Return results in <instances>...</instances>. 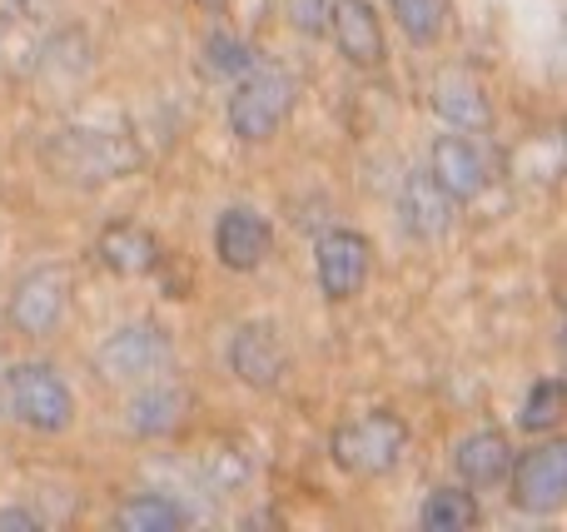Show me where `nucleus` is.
<instances>
[{"label":"nucleus","instance_id":"9","mask_svg":"<svg viewBox=\"0 0 567 532\" xmlns=\"http://www.w3.org/2000/svg\"><path fill=\"white\" fill-rule=\"evenodd\" d=\"M289 368V348H284L279 328L255 319V324H239L229 338V374L249 388H275Z\"/></svg>","mask_w":567,"mask_h":532},{"label":"nucleus","instance_id":"23","mask_svg":"<svg viewBox=\"0 0 567 532\" xmlns=\"http://www.w3.org/2000/svg\"><path fill=\"white\" fill-rule=\"evenodd\" d=\"M249 65H259L255 50L235 35H205V45H199V70L209 80H239Z\"/></svg>","mask_w":567,"mask_h":532},{"label":"nucleus","instance_id":"13","mask_svg":"<svg viewBox=\"0 0 567 532\" xmlns=\"http://www.w3.org/2000/svg\"><path fill=\"white\" fill-rule=\"evenodd\" d=\"M329 30H333V45L349 65L359 70H379L389 45H383V25H379V10L369 0H333L329 10Z\"/></svg>","mask_w":567,"mask_h":532},{"label":"nucleus","instance_id":"24","mask_svg":"<svg viewBox=\"0 0 567 532\" xmlns=\"http://www.w3.org/2000/svg\"><path fill=\"white\" fill-rule=\"evenodd\" d=\"M329 10L333 0H289V25L299 35H323L329 30Z\"/></svg>","mask_w":567,"mask_h":532},{"label":"nucleus","instance_id":"27","mask_svg":"<svg viewBox=\"0 0 567 532\" xmlns=\"http://www.w3.org/2000/svg\"><path fill=\"white\" fill-rule=\"evenodd\" d=\"M0 414H6V398H0Z\"/></svg>","mask_w":567,"mask_h":532},{"label":"nucleus","instance_id":"19","mask_svg":"<svg viewBox=\"0 0 567 532\" xmlns=\"http://www.w3.org/2000/svg\"><path fill=\"white\" fill-rule=\"evenodd\" d=\"M249 478H255V453H249L245 444L215 438V444L205 448V483L215 488V493H239Z\"/></svg>","mask_w":567,"mask_h":532},{"label":"nucleus","instance_id":"16","mask_svg":"<svg viewBox=\"0 0 567 532\" xmlns=\"http://www.w3.org/2000/svg\"><path fill=\"white\" fill-rule=\"evenodd\" d=\"M453 468H458V478L468 488H498L513 468V448L498 428H478V434H468L453 448Z\"/></svg>","mask_w":567,"mask_h":532},{"label":"nucleus","instance_id":"15","mask_svg":"<svg viewBox=\"0 0 567 532\" xmlns=\"http://www.w3.org/2000/svg\"><path fill=\"white\" fill-rule=\"evenodd\" d=\"M399 219L413 239H443L453 225V195L429 175V169H423V175H409L399 189Z\"/></svg>","mask_w":567,"mask_h":532},{"label":"nucleus","instance_id":"4","mask_svg":"<svg viewBox=\"0 0 567 532\" xmlns=\"http://www.w3.org/2000/svg\"><path fill=\"white\" fill-rule=\"evenodd\" d=\"M50 159L65 169L70 179H85V185H100V179H125L130 169L140 165V145L120 129H60L50 139Z\"/></svg>","mask_w":567,"mask_h":532},{"label":"nucleus","instance_id":"25","mask_svg":"<svg viewBox=\"0 0 567 532\" xmlns=\"http://www.w3.org/2000/svg\"><path fill=\"white\" fill-rule=\"evenodd\" d=\"M40 518L30 508H0V532H35Z\"/></svg>","mask_w":567,"mask_h":532},{"label":"nucleus","instance_id":"3","mask_svg":"<svg viewBox=\"0 0 567 532\" xmlns=\"http://www.w3.org/2000/svg\"><path fill=\"white\" fill-rule=\"evenodd\" d=\"M293 95H299V85H293L289 70L249 65L245 75L235 80V95H229V129H235L239 139H249V145L275 139L284 129V119L293 115Z\"/></svg>","mask_w":567,"mask_h":532},{"label":"nucleus","instance_id":"20","mask_svg":"<svg viewBox=\"0 0 567 532\" xmlns=\"http://www.w3.org/2000/svg\"><path fill=\"white\" fill-rule=\"evenodd\" d=\"M419 523L429 532H468V528H478V503H473V493H463V488H433V493L423 498Z\"/></svg>","mask_w":567,"mask_h":532},{"label":"nucleus","instance_id":"10","mask_svg":"<svg viewBox=\"0 0 567 532\" xmlns=\"http://www.w3.org/2000/svg\"><path fill=\"white\" fill-rule=\"evenodd\" d=\"M433 109L443 115V125L463 129V135H483V129H493L488 85H483L473 70H463V65L439 70V80H433Z\"/></svg>","mask_w":567,"mask_h":532},{"label":"nucleus","instance_id":"7","mask_svg":"<svg viewBox=\"0 0 567 532\" xmlns=\"http://www.w3.org/2000/svg\"><path fill=\"white\" fill-rule=\"evenodd\" d=\"M513 503L533 518H548L567 503V448L563 444H533L523 458H513Z\"/></svg>","mask_w":567,"mask_h":532},{"label":"nucleus","instance_id":"1","mask_svg":"<svg viewBox=\"0 0 567 532\" xmlns=\"http://www.w3.org/2000/svg\"><path fill=\"white\" fill-rule=\"evenodd\" d=\"M403 448H409V424H403L393 408H373L359 414L349 424L333 428L329 438V458L353 478H383L403 463Z\"/></svg>","mask_w":567,"mask_h":532},{"label":"nucleus","instance_id":"12","mask_svg":"<svg viewBox=\"0 0 567 532\" xmlns=\"http://www.w3.org/2000/svg\"><path fill=\"white\" fill-rule=\"evenodd\" d=\"M275 249V229L255 209H225L215 225V259L229 274H255Z\"/></svg>","mask_w":567,"mask_h":532},{"label":"nucleus","instance_id":"5","mask_svg":"<svg viewBox=\"0 0 567 532\" xmlns=\"http://www.w3.org/2000/svg\"><path fill=\"white\" fill-rule=\"evenodd\" d=\"M169 358H175L169 334L159 324H150V319H140V324L115 328V334L95 348V374L105 378V384H145Z\"/></svg>","mask_w":567,"mask_h":532},{"label":"nucleus","instance_id":"6","mask_svg":"<svg viewBox=\"0 0 567 532\" xmlns=\"http://www.w3.org/2000/svg\"><path fill=\"white\" fill-rule=\"evenodd\" d=\"M70 309V274L60 264H40L20 274L16 294H10V324L25 338H50Z\"/></svg>","mask_w":567,"mask_h":532},{"label":"nucleus","instance_id":"18","mask_svg":"<svg viewBox=\"0 0 567 532\" xmlns=\"http://www.w3.org/2000/svg\"><path fill=\"white\" fill-rule=\"evenodd\" d=\"M115 528L120 532H175V528H185V508L165 493H135L120 503Z\"/></svg>","mask_w":567,"mask_h":532},{"label":"nucleus","instance_id":"11","mask_svg":"<svg viewBox=\"0 0 567 532\" xmlns=\"http://www.w3.org/2000/svg\"><path fill=\"white\" fill-rule=\"evenodd\" d=\"M429 175L449 189L453 205H463V199L483 195V185H488V159H483V149L473 145V135L449 129V135H439L429 149Z\"/></svg>","mask_w":567,"mask_h":532},{"label":"nucleus","instance_id":"8","mask_svg":"<svg viewBox=\"0 0 567 532\" xmlns=\"http://www.w3.org/2000/svg\"><path fill=\"white\" fill-rule=\"evenodd\" d=\"M313 269H319V289L323 299L343 304L353 299L363 284H369V269H373V249L359 229H329L313 249Z\"/></svg>","mask_w":567,"mask_h":532},{"label":"nucleus","instance_id":"17","mask_svg":"<svg viewBox=\"0 0 567 532\" xmlns=\"http://www.w3.org/2000/svg\"><path fill=\"white\" fill-rule=\"evenodd\" d=\"M185 408H189V394L185 388H169V384H155V388H140L135 398H130V434L135 438H165L175 434L179 424H185Z\"/></svg>","mask_w":567,"mask_h":532},{"label":"nucleus","instance_id":"26","mask_svg":"<svg viewBox=\"0 0 567 532\" xmlns=\"http://www.w3.org/2000/svg\"><path fill=\"white\" fill-rule=\"evenodd\" d=\"M195 6H205V10H225L229 0H195Z\"/></svg>","mask_w":567,"mask_h":532},{"label":"nucleus","instance_id":"21","mask_svg":"<svg viewBox=\"0 0 567 532\" xmlns=\"http://www.w3.org/2000/svg\"><path fill=\"white\" fill-rule=\"evenodd\" d=\"M389 10L413 45H433L449 30V15H453L449 0H389Z\"/></svg>","mask_w":567,"mask_h":532},{"label":"nucleus","instance_id":"22","mask_svg":"<svg viewBox=\"0 0 567 532\" xmlns=\"http://www.w3.org/2000/svg\"><path fill=\"white\" fill-rule=\"evenodd\" d=\"M563 414H567V388L563 378H538L533 384V394L523 398V434H558L563 428Z\"/></svg>","mask_w":567,"mask_h":532},{"label":"nucleus","instance_id":"14","mask_svg":"<svg viewBox=\"0 0 567 532\" xmlns=\"http://www.w3.org/2000/svg\"><path fill=\"white\" fill-rule=\"evenodd\" d=\"M95 254H100V264H105L110 274L145 279V274H155V269H159L165 249H159V239L150 234L145 225H135V219H115V225L100 229Z\"/></svg>","mask_w":567,"mask_h":532},{"label":"nucleus","instance_id":"2","mask_svg":"<svg viewBox=\"0 0 567 532\" xmlns=\"http://www.w3.org/2000/svg\"><path fill=\"white\" fill-rule=\"evenodd\" d=\"M0 398L6 414H16V424H25L30 434H65L75 424V394L60 378L55 364H16L0 378Z\"/></svg>","mask_w":567,"mask_h":532}]
</instances>
